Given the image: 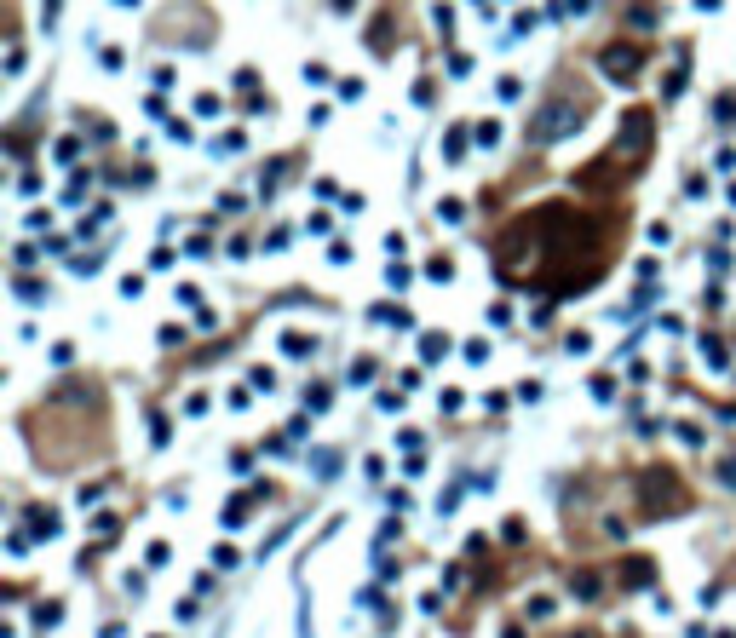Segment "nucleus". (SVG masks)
Listing matches in <instances>:
<instances>
[{
	"mask_svg": "<svg viewBox=\"0 0 736 638\" xmlns=\"http://www.w3.org/2000/svg\"><path fill=\"white\" fill-rule=\"evenodd\" d=\"M598 64L610 69V81H633L639 64H644V52H639V46H604V58H598Z\"/></svg>",
	"mask_w": 736,
	"mask_h": 638,
	"instance_id": "obj_3",
	"label": "nucleus"
},
{
	"mask_svg": "<svg viewBox=\"0 0 736 638\" xmlns=\"http://www.w3.org/2000/svg\"><path fill=\"white\" fill-rule=\"evenodd\" d=\"M575 127H581V104H547L541 110V121H535V144H558V138H570Z\"/></svg>",
	"mask_w": 736,
	"mask_h": 638,
	"instance_id": "obj_2",
	"label": "nucleus"
},
{
	"mask_svg": "<svg viewBox=\"0 0 736 638\" xmlns=\"http://www.w3.org/2000/svg\"><path fill=\"white\" fill-rule=\"evenodd\" d=\"M58 616H64V604H41V610H35V621H41V627H58Z\"/></svg>",
	"mask_w": 736,
	"mask_h": 638,
	"instance_id": "obj_11",
	"label": "nucleus"
},
{
	"mask_svg": "<svg viewBox=\"0 0 736 638\" xmlns=\"http://www.w3.org/2000/svg\"><path fill=\"white\" fill-rule=\"evenodd\" d=\"M639 506H644V518H667V512L685 506V483L673 478V472H644L639 478Z\"/></svg>",
	"mask_w": 736,
	"mask_h": 638,
	"instance_id": "obj_1",
	"label": "nucleus"
},
{
	"mask_svg": "<svg viewBox=\"0 0 736 638\" xmlns=\"http://www.w3.org/2000/svg\"><path fill=\"white\" fill-rule=\"evenodd\" d=\"M23 524H29L35 541H52V535H58V512H52V506H29V512H23Z\"/></svg>",
	"mask_w": 736,
	"mask_h": 638,
	"instance_id": "obj_4",
	"label": "nucleus"
},
{
	"mask_svg": "<svg viewBox=\"0 0 736 638\" xmlns=\"http://www.w3.org/2000/svg\"><path fill=\"white\" fill-rule=\"evenodd\" d=\"M443 150H449V161H460V156H466V133H460V127H455V133L443 138Z\"/></svg>",
	"mask_w": 736,
	"mask_h": 638,
	"instance_id": "obj_9",
	"label": "nucleus"
},
{
	"mask_svg": "<svg viewBox=\"0 0 736 638\" xmlns=\"http://www.w3.org/2000/svg\"><path fill=\"white\" fill-rule=\"evenodd\" d=\"M552 610H558V604H552L547 593H535V598H529V616H535V621H541V616H552Z\"/></svg>",
	"mask_w": 736,
	"mask_h": 638,
	"instance_id": "obj_10",
	"label": "nucleus"
},
{
	"mask_svg": "<svg viewBox=\"0 0 736 638\" xmlns=\"http://www.w3.org/2000/svg\"><path fill=\"white\" fill-rule=\"evenodd\" d=\"M713 110H719V121H736V92H719V104H713Z\"/></svg>",
	"mask_w": 736,
	"mask_h": 638,
	"instance_id": "obj_12",
	"label": "nucleus"
},
{
	"mask_svg": "<svg viewBox=\"0 0 736 638\" xmlns=\"http://www.w3.org/2000/svg\"><path fill=\"white\" fill-rule=\"evenodd\" d=\"M420 351H426V363H437V357L449 351V340H443V334H426V345H420Z\"/></svg>",
	"mask_w": 736,
	"mask_h": 638,
	"instance_id": "obj_8",
	"label": "nucleus"
},
{
	"mask_svg": "<svg viewBox=\"0 0 736 638\" xmlns=\"http://www.w3.org/2000/svg\"><path fill=\"white\" fill-rule=\"evenodd\" d=\"M679 443H685V449H702V443H708V432H702L696 420H685V426H679Z\"/></svg>",
	"mask_w": 736,
	"mask_h": 638,
	"instance_id": "obj_5",
	"label": "nucleus"
},
{
	"mask_svg": "<svg viewBox=\"0 0 736 638\" xmlns=\"http://www.w3.org/2000/svg\"><path fill=\"white\" fill-rule=\"evenodd\" d=\"M719 483H725V489H736V455L719 460Z\"/></svg>",
	"mask_w": 736,
	"mask_h": 638,
	"instance_id": "obj_13",
	"label": "nucleus"
},
{
	"mask_svg": "<svg viewBox=\"0 0 736 638\" xmlns=\"http://www.w3.org/2000/svg\"><path fill=\"white\" fill-rule=\"evenodd\" d=\"M282 351H288V357H311V340H305V334H282Z\"/></svg>",
	"mask_w": 736,
	"mask_h": 638,
	"instance_id": "obj_7",
	"label": "nucleus"
},
{
	"mask_svg": "<svg viewBox=\"0 0 736 638\" xmlns=\"http://www.w3.org/2000/svg\"><path fill=\"white\" fill-rule=\"evenodd\" d=\"M58 12H64V0H41V18H46V23L58 18Z\"/></svg>",
	"mask_w": 736,
	"mask_h": 638,
	"instance_id": "obj_14",
	"label": "nucleus"
},
{
	"mask_svg": "<svg viewBox=\"0 0 736 638\" xmlns=\"http://www.w3.org/2000/svg\"><path fill=\"white\" fill-rule=\"evenodd\" d=\"M437 219H443V225H460V219H466V207L449 196V202H437Z\"/></svg>",
	"mask_w": 736,
	"mask_h": 638,
	"instance_id": "obj_6",
	"label": "nucleus"
}]
</instances>
